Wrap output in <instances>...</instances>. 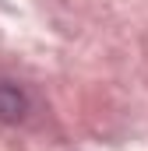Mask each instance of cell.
Returning a JSON list of instances; mask_svg holds the SVG:
<instances>
[{"instance_id":"obj_1","label":"cell","mask_w":148,"mask_h":151,"mask_svg":"<svg viewBox=\"0 0 148 151\" xmlns=\"http://www.w3.org/2000/svg\"><path fill=\"white\" fill-rule=\"evenodd\" d=\"M28 95L14 84V81H0V123H7V127H18V123H25V116H28Z\"/></svg>"}]
</instances>
